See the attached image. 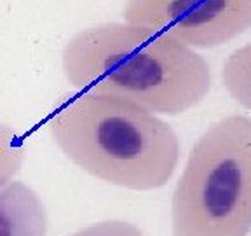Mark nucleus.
<instances>
[{"instance_id": "7ed1b4c3", "label": "nucleus", "mask_w": 251, "mask_h": 236, "mask_svg": "<svg viewBox=\"0 0 251 236\" xmlns=\"http://www.w3.org/2000/svg\"><path fill=\"white\" fill-rule=\"evenodd\" d=\"M173 236H248L251 118L230 114L192 147L171 203Z\"/></svg>"}, {"instance_id": "6e6552de", "label": "nucleus", "mask_w": 251, "mask_h": 236, "mask_svg": "<svg viewBox=\"0 0 251 236\" xmlns=\"http://www.w3.org/2000/svg\"><path fill=\"white\" fill-rule=\"evenodd\" d=\"M72 236H143V233L126 220H103L84 227Z\"/></svg>"}, {"instance_id": "39448f33", "label": "nucleus", "mask_w": 251, "mask_h": 236, "mask_svg": "<svg viewBox=\"0 0 251 236\" xmlns=\"http://www.w3.org/2000/svg\"><path fill=\"white\" fill-rule=\"evenodd\" d=\"M47 212L31 187L11 180L0 187V236H46Z\"/></svg>"}, {"instance_id": "0eeeda50", "label": "nucleus", "mask_w": 251, "mask_h": 236, "mask_svg": "<svg viewBox=\"0 0 251 236\" xmlns=\"http://www.w3.org/2000/svg\"><path fill=\"white\" fill-rule=\"evenodd\" d=\"M25 163V149L17 133L0 122V187L14 179Z\"/></svg>"}, {"instance_id": "f257e3e1", "label": "nucleus", "mask_w": 251, "mask_h": 236, "mask_svg": "<svg viewBox=\"0 0 251 236\" xmlns=\"http://www.w3.org/2000/svg\"><path fill=\"white\" fill-rule=\"evenodd\" d=\"M61 67L80 91L121 96L157 116L188 112L213 87L211 67L199 51L127 21L77 32L63 48Z\"/></svg>"}, {"instance_id": "20e7f679", "label": "nucleus", "mask_w": 251, "mask_h": 236, "mask_svg": "<svg viewBox=\"0 0 251 236\" xmlns=\"http://www.w3.org/2000/svg\"><path fill=\"white\" fill-rule=\"evenodd\" d=\"M122 21L148 26L188 48L213 49L251 28V0H126Z\"/></svg>"}, {"instance_id": "f03ea898", "label": "nucleus", "mask_w": 251, "mask_h": 236, "mask_svg": "<svg viewBox=\"0 0 251 236\" xmlns=\"http://www.w3.org/2000/svg\"><path fill=\"white\" fill-rule=\"evenodd\" d=\"M54 144L86 173L131 191H154L171 180L180 140L168 122L115 95L80 91L49 119Z\"/></svg>"}, {"instance_id": "423d86ee", "label": "nucleus", "mask_w": 251, "mask_h": 236, "mask_svg": "<svg viewBox=\"0 0 251 236\" xmlns=\"http://www.w3.org/2000/svg\"><path fill=\"white\" fill-rule=\"evenodd\" d=\"M221 81L227 93L251 112V42L227 56L221 70Z\"/></svg>"}]
</instances>
